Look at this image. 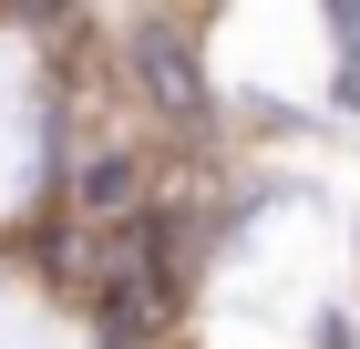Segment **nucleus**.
I'll list each match as a JSON object with an SVG mask.
<instances>
[{
	"mask_svg": "<svg viewBox=\"0 0 360 349\" xmlns=\"http://www.w3.org/2000/svg\"><path fill=\"white\" fill-rule=\"evenodd\" d=\"M103 308H113V329H155V319H165V277H155V246H144V226H124V237H113Z\"/></svg>",
	"mask_w": 360,
	"mask_h": 349,
	"instance_id": "1",
	"label": "nucleus"
},
{
	"mask_svg": "<svg viewBox=\"0 0 360 349\" xmlns=\"http://www.w3.org/2000/svg\"><path fill=\"white\" fill-rule=\"evenodd\" d=\"M134 72H144V93H155V113H175V124L206 113V82H195V62H186L175 31H144V41H134Z\"/></svg>",
	"mask_w": 360,
	"mask_h": 349,
	"instance_id": "2",
	"label": "nucleus"
}]
</instances>
